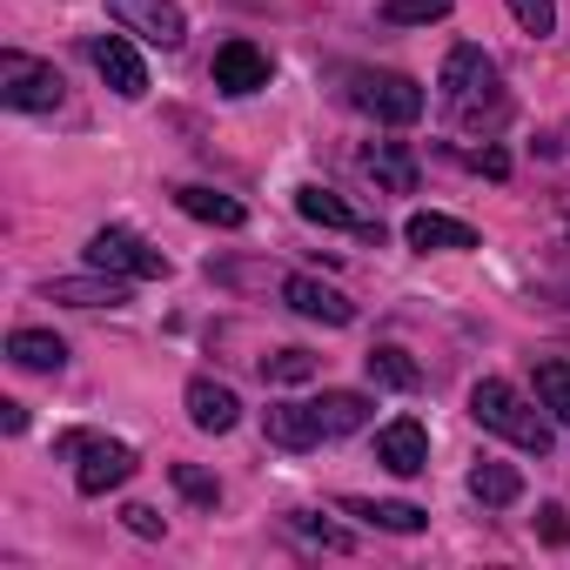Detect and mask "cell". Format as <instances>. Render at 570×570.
Here are the masks:
<instances>
[{
  "label": "cell",
  "mask_w": 570,
  "mask_h": 570,
  "mask_svg": "<svg viewBox=\"0 0 570 570\" xmlns=\"http://www.w3.org/2000/svg\"><path fill=\"white\" fill-rule=\"evenodd\" d=\"M470 416H476L490 436H503V443H517V450H530V456H550V443H557V430H550L503 376H483V383L470 390Z\"/></svg>",
  "instance_id": "cell-1"
},
{
  "label": "cell",
  "mask_w": 570,
  "mask_h": 570,
  "mask_svg": "<svg viewBox=\"0 0 570 570\" xmlns=\"http://www.w3.org/2000/svg\"><path fill=\"white\" fill-rule=\"evenodd\" d=\"M443 108L463 121V128H483V121H497L503 115V95H497V68H490V55L483 48H450V61H443Z\"/></svg>",
  "instance_id": "cell-2"
},
{
  "label": "cell",
  "mask_w": 570,
  "mask_h": 570,
  "mask_svg": "<svg viewBox=\"0 0 570 570\" xmlns=\"http://www.w3.org/2000/svg\"><path fill=\"white\" fill-rule=\"evenodd\" d=\"M61 456H81V470H75V490L81 497H108V490H121L135 476V450L128 443H108V436H88V430L61 436Z\"/></svg>",
  "instance_id": "cell-3"
},
{
  "label": "cell",
  "mask_w": 570,
  "mask_h": 570,
  "mask_svg": "<svg viewBox=\"0 0 570 570\" xmlns=\"http://www.w3.org/2000/svg\"><path fill=\"white\" fill-rule=\"evenodd\" d=\"M61 88H68V81H61L48 61H35V55H21V48L0 55V101H8V108L48 115V108H61Z\"/></svg>",
  "instance_id": "cell-4"
},
{
  "label": "cell",
  "mask_w": 570,
  "mask_h": 570,
  "mask_svg": "<svg viewBox=\"0 0 570 570\" xmlns=\"http://www.w3.org/2000/svg\"><path fill=\"white\" fill-rule=\"evenodd\" d=\"M88 268H108V275H128V282H161L168 275V255L148 248L135 228H101L88 242Z\"/></svg>",
  "instance_id": "cell-5"
},
{
  "label": "cell",
  "mask_w": 570,
  "mask_h": 570,
  "mask_svg": "<svg viewBox=\"0 0 570 570\" xmlns=\"http://www.w3.org/2000/svg\"><path fill=\"white\" fill-rule=\"evenodd\" d=\"M350 101H356L363 115H376V121H390V128H410V121L423 115V88H416L410 75H356V88H350Z\"/></svg>",
  "instance_id": "cell-6"
},
{
  "label": "cell",
  "mask_w": 570,
  "mask_h": 570,
  "mask_svg": "<svg viewBox=\"0 0 570 570\" xmlns=\"http://www.w3.org/2000/svg\"><path fill=\"white\" fill-rule=\"evenodd\" d=\"M108 14H115V28H128V35L155 41V48H181L188 41V14L175 8V0H108Z\"/></svg>",
  "instance_id": "cell-7"
},
{
  "label": "cell",
  "mask_w": 570,
  "mask_h": 570,
  "mask_svg": "<svg viewBox=\"0 0 570 570\" xmlns=\"http://www.w3.org/2000/svg\"><path fill=\"white\" fill-rule=\"evenodd\" d=\"M282 303H289L296 316H309V323H323V330H350L356 323V303L343 289H330L323 275H289L282 282Z\"/></svg>",
  "instance_id": "cell-8"
},
{
  "label": "cell",
  "mask_w": 570,
  "mask_h": 570,
  "mask_svg": "<svg viewBox=\"0 0 570 570\" xmlns=\"http://www.w3.org/2000/svg\"><path fill=\"white\" fill-rule=\"evenodd\" d=\"M88 61H95V75H101L121 101H141V95H148V68H141V55L128 48V35H95V41H88Z\"/></svg>",
  "instance_id": "cell-9"
},
{
  "label": "cell",
  "mask_w": 570,
  "mask_h": 570,
  "mask_svg": "<svg viewBox=\"0 0 570 570\" xmlns=\"http://www.w3.org/2000/svg\"><path fill=\"white\" fill-rule=\"evenodd\" d=\"M296 215L303 222H316V228H343V235H363V242H383V222H370V215H356L343 195H330L323 181H309V188H296Z\"/></svg>",
  "instance_id": "cell-10"
},
{
  "label": "cell",
  "mask_w": 570,
  "mask_h": 570,
  "mask_svg": "<svg viewBox=\"0 0 570 570\" xmlns=\"http://www.w3.org/2000/svg\"><path fill=\"white\" fill-rule=\"evenodd\" d=\"M48 303H68V309H121L128 303V275H55L48 282Z\"/></svg>",
  "instance_id": "cell-11"
},
{
  "label": "cell",
  "mask_w": 570,
  "mask_h": 570,
  "mask_svg": "<svg viewBox=\"0 0 570 570\" xmlns=\"http://www.w3.org/2000/svg\"><path fill=\"white\" fill-rule=\"evenodd\" d=\"M376 463L396 470V476H423V470H430V436H423V423H416V416L383 423V430H376Z\"/></svg>",
  "instance_id": "cell-12"
},
{
  "label": "cell",
  "mask_w": 570,
  "mask_h": 570,
  "mask_svg": "<svg viewBox=\"0 0 570 570\" xmlns=\"http://www.w3.org/2000/svg\"><path fill=\"white\" fill-rule=\"evenodd\" d=\"M262 436H268L275 450H316L330 430H323L316 403H268V416H262Z\"/></svg>",
  "instance_id": "cell-13"
},
{
  "label": "cell",
  "mask_w": 570,
  "mask_h": 570,
  "mask_svg": "<svg viewBox=\"0 0 570 570\" xmlns=\"http://www.w3.org/2000/svg\"><path fill=\"white\" fill-rule=\"evenodd\" d=\"M215 88L222 95H255L268 88V55L255 41H222L215 48Z\"/></svg>",
  "instance_id": "cell-14"
},
{
  "label": "cell",
  "mask_w": 570,
  "mask_h": 570,
  "mask_svg": "<svg viewBox=\"0 0 570 570\" xmlns=\"http://www.w3.org/2000/svg\"><path fill=\"white\" fill-rule=\"evenodd\" d=\"M188 423H195V430H208V436H228V430L242 423L235 390H228V383H215V376H195V383H188Z\"/></svg>",
  "instance_id": "cell-15"
},
{
  "label": "cell",
  "mask_w": 570,
  "mask_h": 570,
  "mask_svg": "<svg viewBox=\"0 0 570 570\" xmlns=\"http://www.w3.org/2000/svg\"><path fill=\"white\" fill-rule=\"evenodd\" d=\"M403 242L410 248H476V228L470 222H456V215H436V208H423V215H410L403 222Z\"/></svg>",
  "instance_id": "cell-16"
},
{
  "label": "cell",
  "mask_w": 570,
  "mask_h": 570,
  "mask_svg": "<svg viewBox=\"0 0 570 570\" xmlns=\"http://www.w3.org/2000/svg\"><path fill=\"white\" fill-rule=\"evenodd\" d=\"M343 510L363 517L370 530H396V537H416L430 523V510H416V503H376V497H343Z\"/></svg>",
  "instance_id": "cell-17"
},
{
  "label": "cell",
  "mask_w": 570,
  "mask_h": 570,
  "mask_svg": "<svg viewBox=\"0 0 570 570\" xmlns=\"http://www.w3.org/2000/svg\"><path fill=\"white\" fill-rule=\"evenodd\" d=\"M8 356H14L21 370H35V376H55V370L68 363V343L48 336V330H14V336H8Z\"/></svg>",
  "instance_id": "cell-18"
},
{
  "label": "cell",
  "mask_w": 570,
  "mask_h": 570,
  "mask_svg": "<svg viewBox=\"0 0 570 570\" xmlns=\"http://www.w3.org/2000/svg\"><path fill=\"white\" fill-rule=\"evenodd\" d=\"M175 202H181L195 222H215V228H242V222H248V208H242L235 195H215V188H195V181L175 188Z\"/></svg>",
  "instance_id": "cell-19"
},
{
  "label": "cell",
  "mask_w": 570,
  "mask_h": 570,
  "mask_svg": "<svg viewBox=\"0 0 570 570\" xmlns=\"http://www.w3.org/2000/svg\"><path fill=\"white\" fill-rule=\"evenodd\" d=\"M363 370H370V383H383V390H416V383H423V370H416L410 350H396V343H376V350L363 356Z\"/></svg>",
  "instance_id": "cell-20"
},
{
  "label": "cell",
  "mask_w": 570,
  "mask_h": 570,
  "mask_svg": "<svg viewBox=\"0 0 570 570\" xmlns=\"http://www.w3.org/2000/svg\"><path fill=\"white\" fill-rule=\"evenodd\" d=\"M316 416H323L330 436H350V430L370 423V396H356V390H323V396H316Z\"/></svg>",
  "instance_id": "cell-21"
},
{
  "label": "cell",
  "mask_w": 570,
  "mask_h": 570,
  "mask_svg": "<svg viewBox=\"0 0 570 570\" xmlns=\"http://www.w3.org/2000/svg\"><path fill=\"white\" fill-rule=\"evenodd\" d=\"M470 497H476V503H490V510H503V503H517V497H523V476H517L510 463H490V456H483V463L470 470Z\"/></svg>",
  "instance_id": "cell-22"
},
{
  "label": "cell",
  "mask_w": 570,
  "mask_h": 570,
  "mask_svg": "<svg viewBox=\"0 0 570 570\" xmlns=\"http://www.w3.org/2000/svg\"><path fill=\"white\" fill-rule=\"evenodd\" d=\"M370 175H376L383 188H396V195H410V188H416V161H410V148H403V141H376V148H370Z\"/></svg>",
  "instance_id": "cell-23"
},
{
  "label": "cell",
  "mask_w": 570,
  "mask_h": 570,
  "mask_svg": "<svg viewBox=\"0 0 570 570\" xmlns=\"http://www.w3.org/2000/svg\"><path fill=\"white\" fill-rule=\"evenodd\" d=\"M537 403H543L557 423H570V363H563V356L537 363Z\"/></svg>",
  "instance_id": "cell-24"
},
{
  "label": "cell",
  "mask_w": 570,
  "mask_h": 570,
  "mask_svg": "<svg viewBox=\"0 0 570 570\" xmlns=\"http://www.w3.org/2000/svg\"><path fill=\"white\" fill-rule=\"evenodd\" d=\"M456 0H383V21L390 28H423V21H443Z\"/></svg>",
  "instance_id": "cell-25"
},
{
  "label": "cell",
  "mask_w": 570,
  "mask_h": 570,
  "mask_svg": "<svg viewBox=\"0 0 570 570\" xmlns=\"http://www.w3.org/2000/svg\"><path fill=\"white\" fill-rule=\"evenodd\" d=\"M262 376L268 383H309L316 376V356L309 350H275V356H262Z\"/></svg>",
  "instance_id": "cell-26"
},
{
  "label": "cell",
  "mask_w": 570,
  "mask_h": 570,
  "mask_svg": "<svg viewBox=\"0 0 570 570\" xmlns=\"http://www.w3.org/2000/svg\"><path fill=\"white\" fill-rule=\"evenodd\" d=\"M168 476H175V490H181L188 503H202V510H215V497H222V483H215L208 470H195V463H175Z\"/></svg>",
  "instance_id": "cell-27"
},
{
  "label": "cell",
  "mask_w": 570,
  "mask_h": 570,
  "mask_svg": "<svg viewBox=\"0 0 570 570\" xmlns=\"http://www.w3.org/2000/svg\"><path fill=\"white\" fill-rule=\"evenodd\" d=\"M510 14L523 35H550L557 28V0H510Z\"/></svg>",
  "instance_id": "cell-28"
},
{
  "label": "cell",
  "mask_w": 570,
  "mask_h": 570,
  "mask_svg": "<svg viewBox=\"0 0 570 570\" xmlns=\"http://www.w3.org/2000/svg\"><path fill=\"white\" fill-rule=\"evenodd\" d=\"M296 530H303L309 543H323V550H350V530H336V523H323V517H309V510H296Z\"/></svg>",
  "instance_id": "cell-29"
},
{
  "label": "cell",
  "mask_w": 570,
  "mask_h": 570,
  "mask_svg": "<svg viewBox=\"0 0 570 570\" xmlns=\"http://www.w3.org/2000/svg\"><path fill=\"white\" fill-rule=\"evenodd\" d=\"M537 537H543L550 550H563V543H570V510H563V503H543V510H537Z\"/></svg>",
  "instance_id": "cell-30"
},
{
  "label": "cell",
  "mask_w": 570,
  "mask_h": 570,
  "mask_svg": "<svg viewBox=\"0 0 570 570\" xmlns=\"http://www.w3.org/2000/svg\"><path fill=\"white\" fill-rule=\"evenodd\" d=\"M121 517H128V530H135V537H161V517H155L148 503H128Z\"/></svg>",
  "instance_id": "cell-31"
},
{
  "label": "cell",
  "mask_w": 570,
  "mask_h": 570,
  "mask_svg": "<svg viewBox=\"0 0 570 570\" xmlns=\"http://www.w3.org/2000/svg\"><path fill=\"white\" fill-rule=\"evenodd\" d=\"M476 168H483V175H510V161H503L497 148H483V155H476Z\"/></svg>",
  "instance_id": "cell-32"
}]
</instances>
